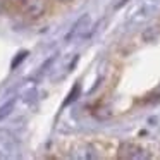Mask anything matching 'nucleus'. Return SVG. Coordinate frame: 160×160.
Returning a JSON list of instances; mask_svg holds the SVG:
<instances>
[{"label": "nucleus", "mask_w": 160, "mask_h": 160, "mask_svg": "<svg viewBox=\"0 0 160 160\" xmlns=\"http://www.w3.org/2000/svg\"><path fill=\"white\" fill-rule=\"evenodd\" d=\"M48 4L47 0H21V12L28 19H40L45 16Z\"/></svg>", "instance_id": "nucleus-1"}, {"label": "nucleus", "mask_w": 160, "mask_h": 160, "mask_svg": "<svg viewBox=\"0 0 160 160\" xmlns=\"http://www.w3.org/2000/svg\"><path fill=\"white\" fill-rule=\"evenodd\" d=\"M117 157L122 160H146L150 158V153L146 152L145 148H141L139 145H134V143H122L119 146Z\"/></svg>", "instance_id": "nucleus-2"}, {"label": "nucleus", "mask_w": 160, "mask_h": 160, "mask_svg": "<svg viewBox=\"0 0 160 160\" xmlns=\"http://www.w3.org/2000/svg\"><path fill=\"white\" fill-rule=\"evenodd\" d=\"M88 28H90V16L84 14L81 19H78V22L72 26V28H71V31L66 35V42H71V40H72L74 36H79L81 33L86 31Z\"/></svg>", "instance_id": "nucleus-3"}, {"label": "nucleus", "mask_w": 160, "mask_h": 160, "mask_svg": "<svg viewBox=\"0 0 160 160\" xmlns=\"http://www.w3.org/2000/svg\"><path fill=\"white\" fill-rule=\"evenodd\" d=\"M12 107H14V102H7L5 105H2V107H0V121H2V119H5L9 114H11Z\"/></svg>", "instance_id": "nucleus-4"}, {"label": "nucleus", "mask_w": 160, "mask_h": 160, "mask_svg": "<svg viewBox=\"0 0 160 160\" xmlns=\"http://www.w3.org/2000/svg\"><path fill=\"white\" fill-rule=\"evenodd\" d=\"M78 93H79V84H76V86L72 88V91L69 93V98H67V100L64 102V105H69V103H72V102L78 98Z\"/></svg>", "instance_id": "nucleus-5"}, {"label": "nucleus", "mask_w": 160, "mask_h": 160, "mask_svg": "<svg viewBox=\"0 0 160 160\" xmlns=\"http://www.w3.org/2000/svg\"><path fill=\"white\" fill-rule=\"evenodd\" d=\"M26 57H28V52H19V53H18V57L14 59V62L11 64V67H12V69H16V67H18L19 64H21V60H24Z\"/></svg>", "instance_id": "nucleus-6"}, {"label": "nucleus", "mask_w": 160, "mask_h": 160, "mask_svg": "<svg viewBox=\"0 0 160 160\" xmlns=\"http://www.w3.org/2000/svg\"><path fill=\"white\" fill-rule=\"evenodd\" d=\"M126 2H128V0H119L117 4H115V9H119V7H122V5L126 4Z\"/></svg>", "instance_id": "nucleus-7"}, {"label": "nucleus", "mask_w": 160, "mask_h": 160, "mask_svg": "<svg viewBox=\"0 0 160 160\" xmlns=\"http://www.w3.org/2000/svg\"><path fill=\"white\" fill-rule=\"evenodd\" d=\"M57 2H71V0H57Z\"/></svg>", "instance_id": "nucleus-8"}, {"label": "nucleus", "mask_w": 160, "mask_h": 160, "mask_svg": "<svg viewBox=\"0 0 160 160\" xmlns=\"http://www.w3.org/2000/svg\"><path fill=\"white\" fill-rule=\"evenodd\" d=\"M18 2H21V0H18Z\"/></svg>", "instance_id": "nucleus-9"}]
</instances>
